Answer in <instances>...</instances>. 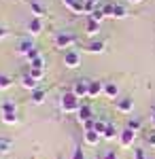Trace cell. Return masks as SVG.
I'll return each instance as SVG.
<instances>
[{
  "label": "cell",
  "mask_w": 155,
  "mask_h": 159,
  "mask_svg": "<svg viewBox=\"0 0 155 159\" xmlns=\"http://www.w3.org/2000/svg\"><path fill=\"white\" fill-rule=\"evenodd\" d=\"M62 108L66 110V112H79L81 102H79V98H77L72 91H68V93L62 96Z\"/></svg>",
  "instance_id": "1"
},
{
  "label": "cell",
  "mask_w": 155,
  "mask_h": 159,
  "mask_svg": "<svg viewBox=\"0 0 155 159\" xmlns=\"http://www.w3.org/2000/svg\"><path fill=\"white\" fill-rule=\"evenodd\" d=\"M89 79H79L74 87H72V93L77 96V98H89Z\"/></svg>",
  "instance_id": "2"
},
{
  "label": "cell",
  "mask_w": 155,
  "mask_h": 159,
  "mask_svg": "<svg viewBox=\"0 0 155 159\" xmlns=\"http://www.w3.org/2000/svg\"><path fill=\"white\" fill-rule=\"evenodd\" d=\"M64 64H66V68H79L81 66V53L74 49H68L64 55Z\"/></svg>",
  "instance_id": "3"
},
{
  "label": "cell",
  "mask_w": 155,
  "mask_h": 159,
  "mask_svg": "<svg viewBox=\"0 0 155 159\" xmlns=\"http://www.w3.org/2000/svg\"><path fill=\"white\" fill-rule=\"evenodd\" d=\"M74 43H77V38L72 36L70 32H62V34H58V36H55V45H58V47H62V49L72 47Z\"/></svg>",
  "instance_id": "4"
},
{
  "label": "cell",
  "mask_w": 155,
  "mask_h": 159,
  "mask_svg": "<svg viewBox=\"0 0 155 159\" xmlns=\"http://www.w3.org/2000/svg\"><path fill=\"white\" fill-rule=\"evenodd\" d=\"M134 138H136V132H132L130 127H125V129L119 134V144L123 148H130L132 144H134Z\"/></svg>",
  "instance_id": "5"
},
{
  "label": "cell",
  "mask_w": 155,
  "mask_h": 159,
  "mask_svg": "<svg viewBox=\"0 0 155 159\" xmlns=\"http://www.w3.org/2000/svg\"><path fill=\"white\" fill-rule=\"evenodd\" d=\"M36 47H34V43H32V38H24V40H19V45H17V53H19V55H26V57Z\"/></svg>",
  "instance_id": "6"
},
{
  "label": "cell",
  "mask_w": 155,
  "mask_h": 159,
  "mask_svg": "<svg viewBox=\"0 0 155 159\" xmlns=\"http://www.w3.org/2000/svg\"><path fill=\"white\" fill-rule=\"evenodd\" d=\"M117 110L123 112V115L132 112V110H134V102H132V98H119L117 100Z\"/></svg>",
  "instance_id": "7"
},
{
  "label": "cell",
  "mask_w": 155,
  "mask_h": 159,
  "mask_svg": "<svg viewBox=\"0 0 155 159\" xmlns=\"http://www.w3.org/2000/svg\"><path fill=\"white\" fill-rule=\"evenodd\" d=\"M28 32H30L32 36H36V34H40V32H43V24H40V19H38V17H32V19L28 21Z\"/></svg>",
  "instance_id": "8"
},
{
  "label": "cell",
  "mask_w": 155,
  "mask_h": 159,
  "mask_svg": "<svg viewBox=\"0 0 155 159\" xmlns=\"http://www.w3.org/2000/svg\"><path fill=\"white\" fill-rule=\"evenodd\" d=\"M21 85H24L26 89H30V91H34V89H38V81H36L30 72H28V74H24V76H21Z\"/></svg>",
  "instance_id": "9"
},
{
  "label": "cell",
  "mask_w": 155,
  "mask_h": 159,
  "mask_svg": "<svg viewBox=\"0 0 155 159\" xmlns=\"http://www.w3.org/2000/svg\"><path fill=\"white\" fill-rule=\"evenodd\" d=\"M100 138H102V136L98 134V132H94V129H87V132H85V144L96 147V144L100 142Z\"/></svg>",
  "instance_id": "10"
},
{
  "label": "cell",
  "mask_w": 155,
  "mask_h": 159,
  "mask_svg": "<svg viewBox=\"0 0 155 159\" xmlns=\"http://www.w3.org/2000/svg\"><path fill=\"white\" fill-rule=\"evenodd\" d=\"M102 91H104V83H100V81H92L89 83V98H98Z\"/></svg>",
  "instance_id": "11"
},
{
  "label": "cell",
  "mask_w": 155,
  "mask_h": 159,
  "mask_svg": "<svg viewBox=\"0 0 155 159\" xmlns=\"http://www.w3.org/2000/svg\"><path fill=\"white\" fill-rule=\"evenodd\" d=\"M85 32H87L89 36H96V34L100 32V21H94V19H87V28H85Z\"/></svg>",
  "instance_id": "12"
},
{
  "label": "cell",
  "mask_w": 155,
  "mask_h": 159,
  "mask_svg": "<svg viewBox=\"0 0 155 159\" xmlns=\"http://www.w3.org/2000/svg\"><path fill=\"white\" fill-rule=\"evenodd\" d=\"M89 119H94L92 108H89V106H81V108H79V121L85 123V121H89Z\"/></svg>",
  "instance_id": "13"
},
{
  "label": "cell",
  "mask_w": 155,
  "mask_h": 159,
  "mask_svg": "<svg viewBox=\"0 0 155 159\" xmlns=\"http://www.w3.org/2000/svg\"><path fill=\"white\" fill-rule=\"evenodd\" d=\"M104 93H106V98H117L119 96V89L115 83H104Z\"/></svg>",
  "instance_id": "14"
},
{
  "label": "cell",
  "mask_w": 155,
  "mask_h": 159,
  "mask_svg": "<svg viewBox=\"0 0 155 159\" xmlns=\"http://www.w3.org/2000/svg\"><path fill=\"white\" fill-rule=\"evenodd\" d=\"M45 98H47L45 89H34V91H32V104H43Z\"/></svg>",
  "instance_id": "15"
},
{
  "label": "cell",
  "mask_w": 155,
  "mask_h": 159,
  "mask_svg": "<svg viewBox=\"0 0 155 159\" xmlns=\"http://www.w3.org/2000/svg\"><path fill=\"white\" fill-rule=\"evenodd\" d=\"M87 51H89V53H102V51H104V43H102V40H92V43L87 45Z\"/></svg>",
  "instance_id": "16"
},
{
  "label": "cell",
  "mask_w": 155,
  "mask_h": 159,
  "mask_svg": "<svg viewBox=\"0 0 155 159\" xmlns=\"http://www.w3.org/2000/svg\"><path fill=\"white\" fill-rule=\"evenodd\" d=\"M128 17V9L123 4H115V13H113V19H125Z\"/></svg>",
  "instance_id": "17"
},
{
  "label": "cell",
  "mask_w": 155,
  "mask_h": 159,
  "mask_svg": "<svg viewBox=\"0 0 155 159\" xmlns=\"http://www.w3.org/2000/svg\"><path fill=\"white\" fill-rule=\"evenodd\" d=\"M30 9H32V13H34V17H43L45 15V7L40 4V2H30Z\"/></svg>",
  "instance_id": "18"
},
{
  "label": "cell",
  "mask_w": 155,
  "mask_h": 159,
  "mask_svg": "<svg viewBox=\"0 0 155 159\" xmlns=\"http://www.w3.org/2000/svg\"><path fill=\"white\" fill-rule=\"evenodd\" d=\"M70 11L74 13V15H83V13H85V2H83V0H77V2L70 7Z\"/></svg>",
  "instance_id": "19"
},
{
  "label": "cell",
  "mask_w": 155,
  "mask_h": 159,
  "mask_svg": "<svg viewBox=\"0 0 155 159\" xmlns=\"http://www.w3.org/2000/svg\"><path fill=\"white\" fill-rule=\"evenodd\" d=\"M102 138H106V140H115V138H117V129H115V125H110V123H108V125H106V132H104Z\"/></svg>",
  "instance_id": "20"
},
{
  "label": "cell",
  "mask_w": 155,
  "mask_h": 159,
  "mask_svg": "<svg viewBox=\"0 0 155 159\" xmlns=\"http://www.w3.org/2000/svg\"><path fill=\"white\" fill-rule=\"evenodd\" d=\"M30 68H36V70H43L45 68V60L38 55V57H34V60H30Z\"/></svg>",
  "instance_id": "21"
},
{
  "label": "cell",
  "mask_w": 155,
  "mask_h": 159,
  "mask_svg": "<svg viewBox=\"0 0 155 159\" xmlns=\"http://www.w3.org/2000/svg\"><path fill=\"white\" fill-rule=\"evenodd\" d=\"M2 115H15V104L13 102H2Z\"/></svg>",
  "instance_id": "22"
},
{
  "label": "cell",
  "mask_w": 155,
  "mask_h": 159,
  "mask_svg": "<svg viewBox=\"0 0 155 159\" xmlns=\"http://www.w3.org/2000/svg\"><path fill=\"white\" fill-rule=\"evenodd\" d=\"M11 147H13V142L9 138H0V153H9Z\"/></svg>",
  "instance_id": "23"
},
{
  "label": "cell",
  "mask_w": 155,
  "mask_h": 159,
  "mask_svg": "<svg viewBox=\"0 0 155 159\" xmlns=\"http://www.w3.org/2000/svg\"><path fill=\"white\" fill-rule=\"evenodd\" d=\"M89 19H94V21H100V24H102V19H104V11H102V7H98V9L89 15Z\"/></svg>",
  "instance_id": "24"
},
{
  "label": "cell",
  "mask_w": 155,
  "mask_h": 159,
  "mask_svg": "<svg viewBox=\"0 0 155 159\" xmlns=\"http://www.w3.org/2000/svg\"><path fill=\"white\" fill-rule=\"evenodd\" d=\"M106 125H108V123H104V121H96L94 132H98L100 136H104V132H106Z\"/></svg>",
  "instance_id": "25"
},
{
  "label": "cell",
  "mask_w": 155,
  "mask_h": 159,
  "mask_svg": "<svg viewBox=\"0 0 155 159\" xmlns=\"http://www.w3.org/2000/svg\"><path fill=\"white\" fill-rule=\"evenodd\" d=\"M128 127H130L132 132H138V129L143 127V123H140V119H130V121H128Z\"/></svg>",
  "instance_id": "26"
},
{
  "label": "cell",
  "mask_w": 155,
  "mask_h": 159,
  "mask_svg": "<svg viewBox=\"0 0 155 159\" xmlns=\"http://www.w3.org/2000/svg\"><path fill=\"white\" fill-rule=\"evenodd\" d=\"M102 11H104V17H113V13H115V4H104Z\"/></svg>",
  "instance_id": "27"
},
{
  "label": "cell",
  "mask_w": 155,
  "mask_h": 159,
  "mask_svg": "<svg viewBox=\"0 0 155 159\" xmlns=\"http://www.w3.org/2000/svg\"><path fill=\"white\" fill-rule=\"evenodd\" d=\"M9 87H11V79L0 74V89H9Z\"/></svg>",
  "instance_id": "28"
},
{
  "label": "cell",
  "mask_w": 155,
  "mask_h": 159,
  "mask_svg": "<svg viewBox=\"0 0 155 159\" xmlns=\"http://www.w3.org/2000/svg\"><path fill=\"white\" fill-rule=\"evenodd\" d=\"M72 159H85V151H83V147H77V148H74V153H72Z\"/></svg>",
  "instance_id": "29"
},
{
  "label": "cell",
  "mask_w": 155,
  "mask_h": 159,
  "mask_svg": "<svg viewBox=\"0 0 155 159\" xmlns=\"http://www.w3.org/2000/svg\"><path fill=\"white\" fill-rule=\"evenodd\" d=\"M2 121L9 123V125H13V123L17 121V117H15V115H2Z\"/></svg>",
  "instance_id": "30"
},
{
  "label": "cell",
  "mask_w": 155,
  "mask_h": 159,
  "mask_svg": "<svg viewBox=\"0 0 155 159\" xmlns=\"http://www.w3.org/2000/svg\"><path fill=\"white\" fill-rule=\"evenodd\" d=\"M30 74H32V76H34L36 81H38V79H43V74H45V70H36V68H30Z\"/></svg>",
  "instance_id": "31"
},
{
  "label": "cell",
  "mask_w": 155,
  "mask_h": 159,
  "mask_svg": "<svg viewBox=\"0 0 155 159\" xmlns=\"http://www.w3.org/2000/svg\"><path fill=\"white\" fill-rule=\"evenodd\" d=\"M147 142H149L151 147H155V129L151 132V134H147Z\"/></svg>",
  "instance_id": "32"
},
{
  "label": "cell",
  "mask_w": 155,
  "mask_h": 159,
  "mask_svg": "<svg viewBox=\"0 0 155 159\" xmlns=\"http://www.w3.org/2000/svg\"><path fill=\"white\" fill-rule=\"evenodd\" d=\"M134 159H147V157H144V151H143V148H136V153H134Z\"/></svg>",
  "instance_id": "33"
},
{
  "label": "cell",
  "mask_w": 155,
  "mask_h": 159,
  "mask_svg": "<svg viewBox=\"0 0 155 159\" xmlns=\"http://www.w3.org/2000/svg\"><path fill=\"white\" fill-rule=\"evenodd\" d=\"M102 159H117V153H115V151H108V153H106Z\"/></svg>",
  "instance_id": "34"
},
{
  "label": "cell",
  "mask_w": 155,
  "mask_h": 159,
  "mask_svg": "<svg viewBox=\"0 0 155 159\" xmlns=\"http://www.w3.org/2000/svg\"><path fill=\"white\" fill-rule=\"evenodd\" d=\"M62 2H64V4H66V7L70 9V7H72V4H74V2H77V0H62Z\"/></svg>",
  "instance_id": "35"
},
{
  "label": "cell",
  "mask_w": 155,
  "mask_h": 159,
  "mask_svg": "<svg viewBox=\"0 0 155 159\" xmlns=\"http://www.w3.org/2000/svg\"><path fill=\"white\" fill-rule=\"evenodd\" d=\"M4 36H7V30H4V28H0V40H2Z\"/></svg>",
  "instance_id": "36"
},
{
  "label": "cell",
  "mask_w": 155,
  "mask_h": 159,
  "mask_svg": "<svg viewBox=\"0 0 155 159\" xmlns=\"http://www.w3.org/2000/svg\"><path fill=\"white\" fill-rule=\"evenodd\" d=\"M85 2H87V4H94V7H98V2H100V0H85Z\"/></svg>",
  "instance_id": "37"
},
{
  "label": "cell",
  "mask_w": 155,
  "mask_h": 159,
  "mask_svg": "<svg viewBox=\"0 0 155 159\" xmlns=\"http://www.w3.org/2000/svg\"><path fill=\"white\" fill-rule=\"evenodd\" d=\"M151 123H153V127H155V115H151Z\"/></svg>",
  "instance_id": "38"
},
{
  "label": "cell",
  "mask_w": 155,
  "mask_h": 159,
  "mask_svg": "<svg viewBox=\"0 0 155 159\" xmlns=\"http://www.w3.org/2000/svg\"><path fill=\"white\" fill-rule=\"evenodd\" d=\"M130 2H134V4H138V2H143V0H130Z\"/></svg>",
  "instance_id": "39"
},
{
  "label": "cell",
  "mask_w": 155,
  "mask_h": 159,
  "mask_svg": "<svg viewBox=\"0 0 155 159\" xmlns=\"http://www.w3.org/2000/svg\"><path fill=\"white\" fill-rule=\"evenodd\" d=\"M153 115H155V108H153Z\"/></svg>",
  "instance_id": "40"
}]
</instances>
